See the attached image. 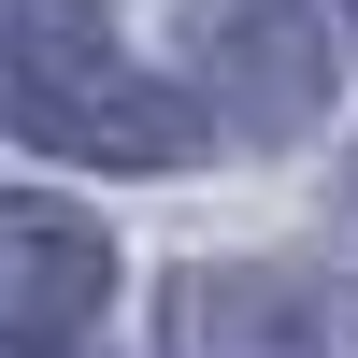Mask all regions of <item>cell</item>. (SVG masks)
<instances>
[{
	"instance_id": "7a4b0ae2",
	"label": "cell",
	"mask_w": 358,
	"mask_h": 358,
	"mask_svg": "<svg viewBox=\"0 0 358 358\" xmlns=\"http://www.w3.org/2000/svg\"><path fill=\"white\" fill-rule=\"evenodd\" d=\"M172 358H358V273H301V258L187 273Z\"/></svg>"
},
{
	"instance_id": "277c9868",
	"label": "cell",
	"mask_w": 358,
	"mask_h": 358,
	"mask_svg": "<svg viewBox=\"0 0 358 358\" xmlns=\"http://www.w3.org/2000/svg\"><path fill=\"white\" fill-rule=\"evenodd\" d=\"M101 301H115L101 215H72V201H0V344L43 358V344L101 330Z\"/></svg>"
},
{
	"instance_id": "6da1fadb",
	"label": "cell",
	"mask_w": 358,
	"mask_h": 358,
	"mask_svg": "<svg viewBox=\"0 0 358 358\" xmlns=\"http://www.w3.org/2000/svg\"><path fill=\"white\" fill-rule=\"evenodd\" d=\"M0 115H15V143L101 158V172H187L201 158V101L129 72V43L101 15H72V0H29L0 29Z\"/></svg>"
},
{
	"instance_id": "5b68a950",
	"label": "cell",
	"mask_w": 358,
	"mask_h": 358,
	"mask_svg": "<svg viewBox=\"0 0 358 358\" xmlns=\"http://www.w3.org/2000/svg\"><path fill=\"white\" fill-rule=\"evenodd\" d=\"M344 15H358V0H344Z\"/></svg>"
},
{
	"instance_id": "3957f363",
	"label": "cell",
	"mask_w": 358,
	"mask_h": 358,
	"mask_svg": "<svg viewBox=\"0 0 358 358\" xmlns=\"http://www.w3.org/2000/svg\"><path fill=\"white\" fill-rule=\"evenodd\" d=\"M201 72H215V115L244 143H301L315 115H330L315 0H201Z\"/></svg>"
}]
</instances>
